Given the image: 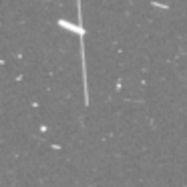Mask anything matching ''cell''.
I'll return each mask as SVG.
<instances>
[{"label": "cell", "instance_id": "1", "mask_svg": "<svg viewBox=\"0 0 187 187\" xmlns=\"http://www.w3.org/2000/svg\"><path fill=\"white\" fill-rule=\"evenodd\" d=\"M58 26L60 28H66V30H70V32H75V34H85V30H83V26H77V24H73V22H68V20H58Z\"/></svg>", "mask_w": 187, "mask_h": 187}]
</instances>
